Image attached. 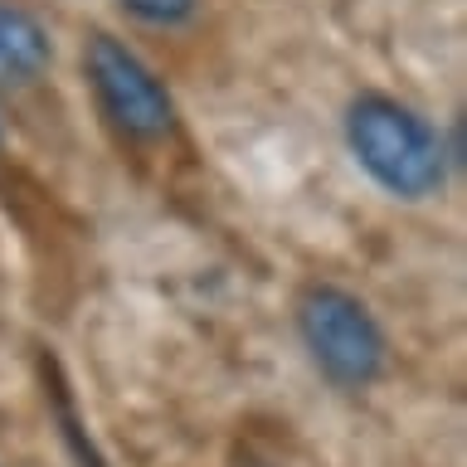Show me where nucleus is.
I'll list each match as a JSON object with an SVG mask.
<instances>
[{
  "label": "nucleus",
  "mask_w": 467,
  "mask_h": 467,
  "mask_svg": "<svg viewBox=\"0 0 467 467\" xmlns=\"http://www.w3.org/2000/svg\"><path fill=\"white\" fill-rule=\"evenodd\" d=\"M122 5L146 25H181L195 15V0H122Z\"/></svg>",
  "instance_id": "5"
},
{
  "label": "nucleus",
  "mask_w": 467,
  "mask_h": 467,
  "mask_svg": "<svg viewBox=\"0 0 467 467\" xmlns=\"http://www.w3.org/2000/svg\"><path fill=\"white\" fill-rule=\"evenodd\" d=\"M346 141L360 166L370 171V181H379L400 200H423L443 185V171H448L443 141L433 137V127L423 117L400 108L394 98L365 93L350 102Z\"/></svg>",
  "instance_id": "1"
},
{
  "label": "nucleus",
  "mask_w": 467,
  "mask_h": 467,
  "mask_svg": "<svg viewBox=\"0 0 467 467\" xmlns=\"http://www.w3.org/2000/svg\"><path fill=\"white\" fill-rule=\"evenodd\" d=\"M49 68V35L35 15L0 0V83H29Z\"/></svg>",
  "instance_id": "4"
},
{
  "label": "nucleus",
  "mask_w": 467,
  "mask_h": 467,
  "mask_svg": "<svg viewBox=\"0 0 467 467\" xmlns=\"http://www.w3.org/2000/svg\"><path fill=\"white\" fill-rule=\"evenodd\" d=\"M88 83L102 117L127 131L137 141H156L175 127V108L171 93L161 88V78L141 64L127 44H117L112 35H93L88 39Z\"/></svg>",
  "instance_id": "3"
},
{
  "label": "nucleus",
  "mask_w": 467,
  "mask_h": 467,
  "mask_svg": "<svg viewBox=\"0 0 467 467\" xmlns=\"http://www.w3.org/2000/svg\"><path fill=\"white\" fill-rule=\"evenodd\" d=\"M297 331L317 370L341 389H365L385 370V336L375 317L341 287H306L297 302Z\"/></svg>",
  "instance_id": "2"
}]
</instances>
